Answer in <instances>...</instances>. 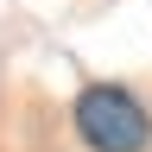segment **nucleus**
<instances>
[{"mask_svg":"<svg viewBox=\"0 0 152 152\" xmlns=\"http://www.w3.org/2000/svg\"><path fill=\"white\" fill-rule=\"evenodd\" d=\"M76 133H83L89 152H146L152 146V114L121 83H95V89L76 95Z\"/></svg>","mask_w":152,"mask_h":152,"instance_id":"obj_1","label":"nucleus"}]
</instances>
